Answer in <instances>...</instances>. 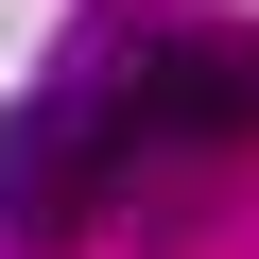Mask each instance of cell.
Instances as JSON below:
<instances>
[{
    "label": "cell",
    "instance_id": "1",
    "mask_svg": "<svg viewBox=\"0 0 259 259\" xmlns=\"http://www.w3.org/2000/svg\"><path fill=\"white\" fill-rule=\"evenodd\" d=\"M104 173H121V121L87 87H35L18 121H0V242H69L104 207Z\"/></svg>",
    "mask_w": 259,
    "mask_h": 259
},
{
    "label": "cell",
    "instance_id": "2",
    "mask_svg": "<svg viewBox=\"0 0 259 259\" xmlns=\"http://www.w3.org/2000/svg\"><path fill=\"white\" fill-rule=\"evenodd\" d=\"M104 121H121V156L139 139H259V35H156Z\"/></svg>",
    "mask_w": 259,
    "mask_h": 259
}]
</instances>
